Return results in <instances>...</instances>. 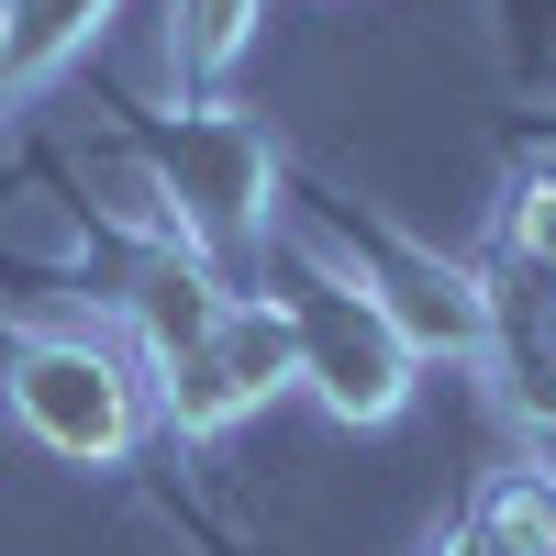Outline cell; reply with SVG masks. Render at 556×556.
<instances>
[{"instance_id":"obj_1","label":"cell","mask_w":556,"mask_h":556,"mask_svg":"<svg viewBox=\"0 0 556 556\" xmlns=\"http://www.w3.org/2000/svg\"><path fill=\"white\" fill-rule=\"evenodd\" d=\"M12 424L67 456V468H123L134 434H146V401H134V367L89 334H34L12 356Z\"/></svg>"},{"instance_id":"obj_2","label":"cell","mask_w":556,"mask_h":556,"mask_svg":"<svg viewBox=\"0 0 556 556\" xmlns=\"http://www.w3.org/2000/svg\"><path fill=\"white\" fill-rule=\"evenodd\" d=\"M290 323H301V390L334 412V424H390L412 401V379H424V356L401 345V323L367 301L345 267L323 278V290H301Z\"/></svg>"},{"instance_id":"obj_3","label":"cell","mask_w":556,"mask_h":556,"mask_svg":"<svg viewBox=\"0 0 556 556\" xmlns=\"http://www.w3.org/2000/svg\"><path fill=\"white\" fill-rule=\"evenodd\" d=\"M312 256L345 267L356 290L401 323L412 356H490V290H479V278H456L445 256H412V245H367V256H345L334 235H312Z\"/></svg>"},{"instance_id":"obj_4","label":"cell","mask_w":556,"mask_h":556,"mask_svg":"<svg viewBox=\"0 0 556 556\" xmlns=\"http://www.w3.org/2000/svg\"><path fill=\"white\" fill-rule=\"evenodd\" d=\"M167 178H178V235H235V223H256V201H267V146L245 123H190Z\"/></svg>"},{"instance_id":"obj_5","label":"cell","mask_w":556,"mask_h":556,"mask_svg":"<svg viewBox=\"0 0 556 556\" xmlns=\"http://www.w3.org/2000/svg\"><path fill=\"white\" fill-rule=\"evenodd\" d=\"M112 12H123V0H0V101L45 89Z\"/></svg>"},{"instance_id":"obj_6","label":"cell","mask_w":556,"mask_h":556,"mask_svg":"<svg viewBox=\"0 0 556 556\" xmlns=\"http://www.w3.org/2000/svg\"><path fill=\"white\" fill-rule=\"evenodd\" d=\"M212 323H223V290H212V267L190 245H167L146 256V278H134V334H146V356H201L212 345Z\"/></svg>"},{"instance_id":"obj_7","label":"cell","mask_w":556,"mask_h":556,"mask_svg":"<svg viewBox=\"0 0 556 556\" xmlns=\"http://www.w3.org/2000/svg\"><path fill=\"white\" fill-rule=\"evenodd\" d=\"M212 367L235 379L245 412L278 401V390L301 379V323H290V301H223V323H212Z\"/></svg>"},{"instance_id":"obj_8","label":"cell","mask_w":556,"mask_h":556,"mask_svg":"<svg viewBox=\"0 0 556 556\" xmlns=\"http://www.w3.org/2000/svg\"><path fill=\"white\" fill-rule=\"evenodd\" d=\"M468 556H556V479H545V468H501V479L479 490Z\"/></svg>"},{"instance_id":"obj_9","label":"cell","mask_w":556,"mask_h":556,"mask_svg":"<svg viewBox=\"0 0 556 556\" xmlns=\"http://www.w3.org/2000/svg\"><path fill=\"white\" fill-rule=\"evenodd\" d=\"M256 23H267V0H167V34H178V67L190 78H223Z\"/></svg>"},{"instance_id":"obj_10","label":"cell","mask_w":556,"mask_h":556,"mask_svg":"<svg viewBox=\"0 0 556 556\" xmlns=\"http://www.w3.org/2000/svg\"><path fill=\"white\" fill-rule=\"evenodd\" d=\"M156 401H167V424L190 434V445H201V434H223V424L245 412V401H235V379L212 367V345H201V356H167V367H156Z\"/></svg>"},{"instance_id":"obj_11","label":"cell","mask_w":556,"mask_h":556,"mask_svg":"<svg viewBox=\"0 0 556 556\" xmlns=\"http://www.w3.org/2000/svg\"><path fill=\"white\" fill-rule=\"evenodd\" d=\"M513 256L556 267V178H523V190H513Z\"/></svg>"}]
</instances>
